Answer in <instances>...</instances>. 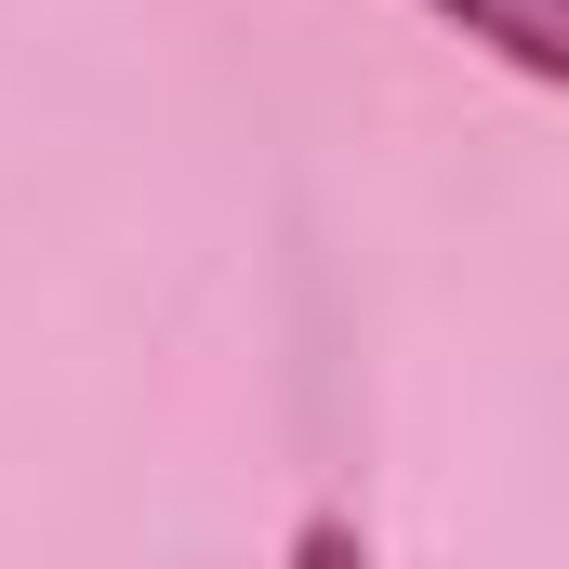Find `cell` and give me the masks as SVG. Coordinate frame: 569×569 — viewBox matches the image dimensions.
<instances>
[{
	"label": "cell",
	"instance_id": "6da1fadb",
	"mask_svg": "<svg viewBox=\"0 0 569 569\" xmlns=\"http://www.w3.org/2000/svg\"><path fill=\"white\" fill-rule=\"evenodd\" d=\"M425 13H450L463 40H490L517 80H569V0H425Z\"/></svg>",
	"mask_w": 569,
	"mask_h": 569
},
{
	"label": "cell",
	"instance_id": "7a4b0ae2",
	"mask_svg": "<svg viewBox=\"0 0 569 569\" xmlns=\"http://www.w3.org/2000/svg\"><path fill=\"white\" fill-rule=\"evenodd\" d=\"M291 569H371L358 517H305V530H291Z\"/></svg>",
	"mask_w": 569,
	"mask_h": 569
}]
</instances>
